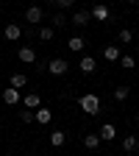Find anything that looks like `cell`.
Returning <instances> with one entry per match:
<instances>
[{
    "label": "cell",
    "instance_id": "1",
    "mask_svg": "<svg viewBox=\"0 0 139 156\" xmlns=\"http://www.w3.org/2000/svg\"><path fill=\"white\" fill-rule=\"evenodd\" d=\"M78 106H81L89 117H95L97 112H100V98H97V95H92V92H86V95H81V98H78Z\"/></svg>",
    "mask_w": 139,
    "mask_h": 156
},
{
    "label": "cell",
    "instance_id": "2",
    "mask_svg": "<svg viewBox=\"0 0 139 156\" xmlns=\"http://www.w3.org/2000/svg\"><path fill=\"white\" fill-rule=\"evenodd\" d=\"M70 70V64L64 62V58H53V62H47V73L50 75H64Z\"/></svg>",
    "mask_w": 139,
    "mask_h": 156
},
{
    "label": "cell",
    "instance_id": "3",
    "mask_svg": "<svg viewBox=\"0 0 139 156\" xmlns=\"http://www.w3.org/2000/svg\"><path fill=\"white\" fill-rule=\"evenodd\" d=\"M109 14H111V11H109V6H106V3H95V9H92V14H89V17H95L97 23H106Z\"/></svg>",
    "mask_w": 139,
    "mask_h": 156
},
{
    "label": "cell",
    "instance_id": "4",
    "mask_svg": "<svg viewBox=\"0 0 139 156\" xmlns=\"http://www.w3.org/2000/svg\"><path fill=\"white\" fill-rule=\"evenodd\" d=\"M97 136H100V140H106V142L117 140V128H114V123H103L100 131H97Z\"/></svg>",
    "mask_w": 139,
    "mask_h": 156
},
{
    "label": "cell",
    "instance_id": "5",
    "mask_svg": "<svg viewBox=\"0 0 139 156\" xmlns=\"http://www.w3.org/2000/svg\"><path fill=\"white\" fill-rule=\"evenodd\" d=\"M3 103H6V106H17V103H19V89H14V87L3 89Z\"/></svg>",
    "mask_w": 139,
    "mask_h": 156
},
{
    "label": "cell",
    "instance_id": "6",
    "mask_svg": "<svg viewBox=\"0 0 139 156\" xmlns=\"http://www.w3.org/2000/svg\"><path fill=\"white\" fill-rule=\"evenodd\" d=\"M3 34H6V39H9V42H17V39H19V36H23V28H19L17 23H9Z\"/></svg>",
    "mask_w": 139,
    "mask_h": 156
},
{
    "label": "cell",
    "instance_id": "7",
    "mask_svg": "<svg viewBox=\"0 0 139 156\" xmlns=\"http://www.w3.org/2000/svg\"><path fill=\"white\" fill-rule=\"evenodd\" d=\"M33 120H36L39 126H47V123L53 120V112H50V109H42V106H39V112H33Z\"/></svg>",
    "mask_w": 139,
    "mask_h": 156
},
{
    "label": "cell",
    "instance_id": "8",
    "mask_svg": "<svg viewBox=\"0 0 139 156\" xmlns=\"http://www.w3.org/2000/svg\"><path fill=\"white\" fill-rule=\"evenodd\" d=\"M42 9H39V6H31L28 11H25V20H28V23H33V25H39V23H42Z\"/></svg>",
    "mask_w": 139,
    "mask_h": 156
},
{
    "label": "cell",
    "instance_id": "9",
    "mask_svg": "<svg viewBox=\"0 0 139 156\" xmlns=\"http://www.w3.org/2000/svg\"><path fill=\"white\" fill-rule=\"evenodd\" d=\"M17 56H19V62H25V64H33V62H36L33 48H19V50H17Z\"/></svg>",
    "mask_w": 139,
    "mask_h": 156
},
{
    "label": "cell",
    "instance_id": "10",
    "mask_svg": "<svg viewBox=\"0 0 139 156\" xmlns=\"http://www.w3.org/2000/svg\"><path fill=\"white\" fill-rule=\"evenodd\" d=\"M103 56H106V62H120V48H117V45H106Z\"/></svg>",
    "mask_w": 139,
    "mask_h": 156
},
{
    "label": "cell",
    "instance_id": "11",
    "mask_svg": "<svg viewBox=\"0 0 139 156\" xmlns=\"http://www.w3.org/2000/svg\"><path fill=\"white\" fill-rule=\"evenodd\" d=\"M78 67H81V73H84V75H89V73H95V67H97V64H95V58H92V56H84Z\"/></svg>",
    "mask_w": 139,
    "mask_h": 156
},
{
    "label": "cell",
    "instance_id": "12",
    "mask_svg": "<svg viewBox=\"0 0 139 156\" xmlns=\"http://www.w3.org/2000/svg\"><path fill=\"white\" fill-rule=\"evenodd\" d=\"M136 148H139V140H136L134 134H128L125 140H123V151H125V153H134Z\"/></svg>",
    "mask_w": 139,
    "mask_h": 156
},
{
    "label": "cell",
    "instance_id": "13",
    "mask_svg": "<svg viewBox=\"0 0 139 156\" xmlns=\"http://www.w3.org/2000/svg\"><path fill=\"white\" fill-rule=\"evenodd\" d=\"M86 23H89V11H75V14H72V25L84 28Z\"/></svg>",
    "mask_w": 139,
    "mask_h": 156
},
{
    "label": "cell",
    "instance_id": "14",
    "mask_svg": "<svg viewBox=\"0 0 139 156\" xmlns=\"http://www.w3.org/2000/svg\"><path fill=\"white\" fill-rule=\"evenodd\" d=\"M64 142H67V134H64V131H53V134H50V145H53V148H61Z\"/></svg>",
    "mask_w": 139,
    "mask_h": 156
},
{
    "label": "cell",
    "instance_id": "15",
    "mask_svg": "<svg viewBox=\"0 0 139 156\" xmlns=\"http://www.w3.org/2000/svg\"><path fill=\"white\" fill-rule=\"evenodd\" d=\"M97 145H100V136H97V134H84V148L95 151Z\"/></svg>",
    "mask_w": 139,
    "mask_h": 156
},
{
    "label": "cell",
    "instance_id": "16",
    "mask_svg": "<svg viewBox=\"0 0 139 156\" xmlns=\"http://www.w3.org/2000/svg\"><path fill=\"white\" fill-rule=\"evenodd\" d=\"M9 84H11L14 89H23V87L28 84V78H25L23 73H14V75H11V81H9Z\"/></svg>",
    "mask_w": 139,
    "mask_h": 156
},
{
    "label": "cell",
    "instance_id": "17",
    "mask_svg": "<svg viewBox=\"0 0 139 156\" xmlns=\"http://www.w3.org/2000/svg\"><path fill=\"white\" fill-rule=\"evenodd\" d=\"M23 103H25L28 109H39V95H36V92H28V95L23 98Z\"/></svg>",
    "mask_w": 139,
    "mask_h": 156
},
{
    "label": "cell",
    "instance_id": "18",
    "mask_svg": "<svg viewBox=\"0 0 139 156\" xmlns=\"http://www.w3.org/2000/svg\"><path fill=\"white\" fill-rule=\"evenodd\" d=\"M84 45H86V42H84L81 36H72L70 42H67V48H70V50H75V53H81V50H84Z\"/></svg>",
    "mask_w": 139,
    "mask_h": 156
},
{
    "label": "cell",
    "instance_id": "19",
    "mask_svg": "<svg viewBox=\"0 0 139 156\" xmlns=\"http://www.w3.org/2000/svg\"><path fill=\"white\" fill-rule=\"evenodd\" d=\"M117 39H120L123 45H131V39H134V31H131V28H123L120 34H117Z\"/></svg>",
    "mask_w": 139,
    "mask_h": 156
},
{
    "label": "cell",
    "instance_id": "20",
    "mask_svg": "<svg viewBox=\"0 0 139 156\" xmlns=\"http://www.w3.org/2000/svg\"><path fill=\"white\" fill-rule=\"evenodd\" d=\"M128 92H131L128 87H117V89H114V101H120V103L128 101Z\"/></svg>",
    "mask_w": 139,
    "mask_h": 156
},
{
    "label": "cell",
    "instance_id": "21",
    "mask_svg": "<svg viewBox=\"0 0 139 156\" xmlns=\"http://www.w3.org/2000/svg\"><path fill=\"white\" fill-rule=\"evenodd\" d=\"M39 39H42V42H50V39H53V28H39Z\"/></svg>",
    "mask_w": 139,
    "mask_h": 156
},
{
    "label": "cell",
    "instance_id": "22",
    "mask_svg": "<svg viewBox=\"0 0 139 156\" xmlns=\"http://www.w3.org/2000/svg\"><path fill=\"white\" fill-rule=\"evenodd\" d=\"M120 67H125V70H131V67H136V62L131 56H120Z\"/></svg>",
    "mask_w": 139,
    "mask_h": 156
},
{
    "label": "cell",
    "instance_id": "23",
    "mask_svg": "<svg viewBox=\"0 0 139 156\" xmlns=\"http://www.w3.org/2000/svg\"><path fill=\"white\" fill-rule=\"evenodd\" d=\"M64 25H67V17L64 14H56L53 17V28H64Z\"/></svg>",
    "mask_w": 139,
    "mask_h": 156
},
{
    "label": "cell",
    "instance_id": "24",
    "mask_svg": "<svg viewBox=\"0 0 139 156\" xmlns=\"http://www.w3.org/2000/svg\"><path fill=\"white\" fill-rule=\"evenodd\" d=\"M19 120H23V123H33V109H28V112H19Z\"/></svg>",
    "mask_w": 139,
    "mask_h": 156
},
{
    "label": "cell",
    "instance_id": "25",
    "mask_svg": "<svg viewBox=\"0 0 139 156\" xmlns=\"http://www.w3.org/2000/svg\"><path fill=\"white\" fill-rule=\"evenodd\" d=\"M50 3H56V6H61V9H70L75 0H50Z\"/></svg>",
    "mask_w": 139,
    "mask_h": 156
},
{
    "label": "cell",
    "instance_id": "26",
    "mask_svg": "<svg viewBox=\"0 0 139 156\" xmlns=\"http://www.w3.org/2000/svg\"><path fill=\"white\" fill-rule=\"evenodd\" d=\"M134 3H136V9H139V0H134Z\"/></svg>",
    "mask_w": 139,
    "mask_h": 156
},
{
    "label": "cell",
    "instance_id": "27",
    "mask_svg": "<svg viewBox=\"0 0 139 156\" xmlns=\"http://www.w3.org/2000/svg\"><path fill=\"white\" fill-rule=\"evenodd\" d=\"M3 156H14V153H3Z\"/></svg>",
    "mask_w": 139,
    "mask_h": 156
}]
</instances>
